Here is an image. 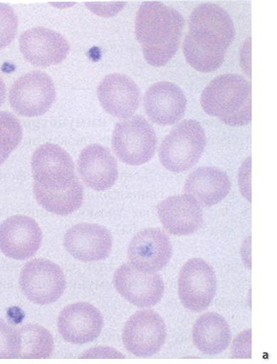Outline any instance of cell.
Masks as SVG:
<instances>
[{
	"mask_svg": "<svg viewBox=\"0 0 277 364\" xmlns=\"http://www.w3.org/2000/svg\"><path fill=\"white\" fill-rule=\"evenodd\" d=\"M184 27L183 16L161 2H144L135 19L136 39L145 60L154 67L165 66L174 57Z\"/></svg>",
	"mask_w": 277,
	"mask_h": 364,
	"instance_id": "7a4b0ae2",
	"label": "cell"
},
{
	"mask_svg": "<svg viewBox=\"0 0 277 364\" xmlns=\"http://www.w3.org/2000/svg\"><path fill=\"white\" fill-rule=\"evenodd\" d=\"M113 284L122 298L140 308L156 306L164 294V283L160 275L140 271L130 264L117 268Z\"/></svg>",
	"mask_w": 277,
	"mask_h": 364,
	"instance_id": "8fae6325",
	"label": "cell"
},
{
	"mask_svg": "<svg viewBox=\"0 0 277 364\" xmlns=\"http://www.w3.org/2000/svg\"><path fill=\"white\" fill-rule=\"evenodd\" d=\"M78 170L84 183L99 192L110 189L119 176L115 157L99 144L89 145L81 151Z\"/></svg>",
	"mask_w": 277,
	"mask_h": 364,
	"instance_id": "ffe728a7",
	"label": "cell"
},
{
	"mask_svg": "<svg viewBox=\"0 0 277 364\" xmlns=\"http://www.w3.org/2000/svg\"><path fill=\"white\" fill-rule=\"evenodd\" d=\"M20 49L31 65L48 67L65 60L70 52V44L56 31L35 27L21 35Z\"/></svg>",
	"mask_w": 277,
	"mask_h": 364,
	"instance_id": "5bb4252c",
	"label": "cell"
},
{
	"mask_svg": "<svg viewBox=\"0 0 277 364\" xmlns=\"http://www.w3.org/2000/svg\"><path fill=\"white\" fill-rule=\"evenodd\" d=\"M34 184L47 189L65 188L77 177L70 154L57 144H45L31 159Z\"/></svg>",
	"mask_w": 277,
	"mask_h": 364,
	"instance_id": "30bf717a",
	"label": "cell"
},
{
	"mask_svg": "<svg viewBox=\"0 0 277 364\" xmlns=\"http://www.w3.org/2000/svg\"><path fill=\"white\" fill-rule=\"evenodd\" d=\"M166 338L165 322L152 309L134 314L126 322L122 335L127 351L138 358H150L157 353Z\"/></svg>",
	"mask_w": 277,
	"mask_h": 364,
	"instance_id": "ba28073f",
	"label": "cell"
},
{
	"mask_svg": "<svg viewBox=\"0 0 277 364\" xmlns=\"http://www.w3.org/2000/svg\"><path fill=\"white\" fill-rule=\"evenodd\" d=\"M80 358H125V355L110 347H97L80 354Z\"/></svg>",
	"mask_w": 277,
	"mask_h": 364,
	"instance_id": "f1b7e54d",
	"label": "cell"
},
{
	"mask_svg": "<svg viewBox=\"0 0 277 364\" xmlns=\"http://www.w3.org/2000/svg\"><path fill=\"white\" fill-rule=\"evenodd\" d=\"M193 341L199 351L217 355L225 351L231 343V330L225 318L215 312L203 314L195 321Z\"/></svg>",
	"mask_w": 277,
	"mask_h": 364,
	"instance_id": "7402d4cb",
	"label": "cell"
},
{
	"mask_svg": "<svg viewBox=\"0 0 277 364\" xmlns=\"http://www.w3.org/2000/svg\"><path fill=\"white\" fill-rule=\"evenodd\" d=\"M216 291V277L211 266L194 258L186 262L179 272V295L183 306L193 312L210 306Z\"/></svg>",
	"mask_w": 277,
	"mask_h": 364,
	"instance_id": "9c48e42d",
	"label": "cell"
},
{
	"mask_svg": "<svg viewBox=\"0 0 277 364\" xmlns=\"http://www.w3.org/2000/svg\"><path fill=\"white\" fill-rule=\"evenodd\" d=\"M18 19L13 9L0 3V49L6 48L16 38Z\"/></svg>",
	"mask_w": 277,
	"mask_h": 364,
	"instance_id": "484cf974",
	"label": "cell"
},
{
	"mask_svg": "<svg viewBox=\"0 0 277 364\" xmlns=\"http://www.w3.org/2000/svg\"><path fill=\"white\" fill-rule=\"evenodd\" d=\"M230 189L228 175L216 167L199 168L188 176L184 184L186 195L203 207L219 203L229 195Z\"/></svg>",
	"mask_w": 277,
	"mask_h": 364,
	"instance_id": "44dd1931",
	"label": "cell"
},
{
	"mask_svg": "<svg viewBox=\"0 0 277 364\" xmlns=\"http://www.w3.org/2000/svg\"><path fill=\"white\" fill-rule=\"evenodd\" d=\"M6 85H4L1 77H0V107L2 106L4 100H6Z\"/></svg>",
	"mask_w": 277,
	"mask_h": 364,
	"instance_id": "f546056e",
	"label": "cell"
},
{
	"mask_svg": "<svg viewBox=\"0 0 277 364\" xmlns=\"http://www.w3.org/2000/svg\"><path fill=\"white\" fill-rule=\"evenodd\" d=\"M42 240V230L31 218L12 216L0 225V250L15 260L23 261L33 257Z\"/></svg>",
	"mask_w": 277,
	"mask_h": 364,
	"instance_id": "4fadbf2b",
	"label": "cell"
},
{
	"mask_svg": "<svg viewBox=\"0 0 277 364\" xmlns=\"http://www.w3.org/2000/svg\"><path fill=\"white\" fill-rule=\"evenodd\" d=\"M231 358H251V330L239 333L231 346Z\"/></svg>",
	"mask_w": 277,
	"mask_h": 364,
	"instance_id": "83f0119b",
	"label": "cell"
},
{
	"mask_svg": "<svg viewBox=\"0 0 277 364\" xmlns=\"http://www.w3.org/2000/svg\"><path fill=\"white\" fill-rule=\"evenodd\" d=\"M202 107L208 115L231 127L251 122V85L239 75H224L210 82L202 95Z\"/></svg>",
	"mask_w": 277,
	"mask_h": 364,
	"instance_id": "3957f363",
	"label": "cell"
},
{
	"mask_svg": "<svg viewBox=\"0 0 277 364\" xmlns=\"http://www.w3.org/2000/svg\"><path fill=\"white\" fill-rule=\"evenodd\" d=\"M207 145L205 130L199 122L184 120L166 136L159 149L162 166L182 173L197 165Z\"/></svg>",
	"mask_w": 277,
	"mask_h": 364,
	"instance_id": "277c9868",
	"label": "cell"
},
{
	"mask_svg": "<svg viewBox=\"0 0 277 364\" xmlns=\"http://www.w3.org/2000/svg\"><path fill=\"white\" fill-rule=\"evenodd\" d=\"M145 112L158 125L175 124L184 117L187 100L178 85L162 81L150 87L144 97Z\"/></svg>",
	"mask_w": 277,
	"mask_h": 364,
	"instance_id": "e0dca14e",
	"label": "cell"
},
{
	"mask_svg": "<svg viewBox=\"0 0 277 364\" xmlns=\"http://www.w3.org/2000/svg\"><path fill=\"white\" fill-rule=\"evenodd\" d=\"M103 317L99 309L89 303L70 304L58 318V329L62 338L72 344L92 343L101 334Z\"/></svg>",
	"mask_w": 277,
	"mask_h": 364,
	"instance_id": "9a60e30c",
	"label": "cell"
},
{
	"mask_svg": "<svg viewBox=\"0 0 277 364\" xmlns=\"http://www.w3.org/2000/svg\"><path fill=\"white\" fill-rule=\"evenodd\" d=\"M22 292L30 301L44 306L56 302L65 292V274L57 264L35 259L27 262L20 277Z\"/></svg>",
	"mask_w": 277,
	"mask_h": 364,
	"instance_id": "52a82bcc",
	"label": "cell"
},
{
	"mask_svg": "<svg viewBox=\"0 0 277 364\" xmlns=\"http://www.w3.org/2000/svg\"><path fill=\"white\" fill-rule=\"evenodd\" d=\"M22 127L11 113L0 112V166L6 162L22 139Z\"/></svg>",
	"mask_w": 277,
	"mask_h": 364,
	"instance_id": "d4e9b609",
	"label": "cell"
},
{
	"mask_svg": "<svg viewBox=\"0 0 277 364\" xmlns=\"http://www.w3.org/2000/svg\"><path fill=\"white\" fill-rule=\"evenodd\" d=\"M36 201L47 211L66 216L78 210L84 199L83 186L78 179L65 188L47 189L33 186Z\"/></svg>",
	"mask_w": 277,
	"mask_h": 364,
	"instance_id": "603a6c76",
	"label": "cell"
},
{
	"mask_svg": "<svg viewBox=\"0 0 277 364\" xmlns=\"http://www.w3.org/2000/svg\"><path fill=\"white\" fill-rule=\"evenodd\" d=\"M112 146L121 161L130 166H142L155 154L156 133L147 119L135 116L116 125Z\"/></svg>",
	"mask_w": 277,
	"mask_h": 364,
	"instance_id": "5b68a950",
	"label": "cell"
},
{
	"mask_svg": "<svg viewBox=\"0 0 277 364\" xmlns=\"http://www.w3.org/2000/svg\"><path fill=\"white\" fill-rule=\"evenodd\" d=\"M229 14L212 3L195 8L189 21L184 41V53L189 65L202 73L219 68L235 38Z\"/></svg>",
	"mask_w": 277,
	"mask_h": 364,
	"instance_id": "6da1fadb",
	"label": "cell"
},
{
	"mask_svg": "<svg viewBox=\"0 0 277 364\" xmlns=\"http://www.w3.org/2000/svg\"><path fill=\"white\" fill-rule=\"evenodd\" d=\"M19 352V336L17 329L0 318V359L17 358Z\"/></svg>",
	"mask_w": 277,
	"mask_h": 364,
	"instance_id": "4316f807",
	"label": "cell"
},
{
	"mask_svg": "<svg viewBox=\"0 0 277 364\" xmlns=\"http://www.w3.org/2000/svg\"><path fill=\"white\" fill-rule=\"evenodd\" d=\"M19 336V352L17 358H49L53 351V338L45 327L26 325L17 329Z\"/></svg>",
	"mask_w": 277,
	"mask_h": 364,
	"instance_id": "cb8c5ba5",
	"label": "cell"
},
{
	"mask_svg": "<svg viewBox=\"0 0 277 364\" xmlns=\"http://www.w3.org/2000/svg\"><path fill=\"white\" fill-rule=\"evenodd\" d=\"M172 247L169 236L160 229L144 230L130 241L128 258L131 266L140 271H161L169 262Z\"/></svg>",
	"mask_w": 277,
	"mask_h": 364,
	"instance_id": "7c38bea8",
	"label": "cell"
},
{
	"mask_svg": "<svg viewBox=\"0 0 277 364\" xmlns=\"http://www.w3.org/2000/svg\"><path fill=\"white\" fill-rule=\"evenodd\" d=\"M56 99V88L43 72L33 71L21 76L11 86L10 103L21 116L33 117L46 113Z\"/></svg>",
	"mask_w": 277,
	"mask_h": 364,
	"instance_id": "8992f818",
	"label": "cell"
},
{
	"mask_svg": "<svg viewBox=\"0 0 277 364\" xmlns=\"http://www.w3.org/2000/svg\"><path fill=\"white\" fill-rule=\"evenodd\" d=\"M98 97L104 110L120 119L132 117L140 100L137 85L121 74L106 76L98 85Z\"/></svg>",
	"mask_w": 277,
	"mask_h": 364,
	"instance_id": "ac0fdd59",
	"label": "cell"
},
{
	"mask_svg": "<svg viewBox=\"0 0 277 364\" xmlns=\"http://www.w3.org/2000/svg\"><path fill=\"white\" fill-rule=\"evenodd\" d=\"M162 226L174 235H189L203 225V212L198 203L188 195L172 196L157 206Z\"/></svg>",
	"mask_w": 277,
	"mask_h": 364,
	"instance_id": "d6986e66",
	"label": "cell"
},
{
	"mask_svg": "<svg viewBox=\"0 0 277 364\" xmlns=\"http://www.w3.org/2000/svg\"><path fill=\"white\" fill-rule=\"evenodd\" d=\"M63 245L77 260L98 262L104 260L110 254L113 238L106 228L83 223L66 232Z\"/></svg>",
	"mask_w": 277,
	"mask_h": 364,
	"instance_id": "2e32d148",
	"label": "cell"
}]
</instances>
